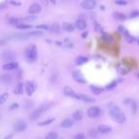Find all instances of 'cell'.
<instances>
[{
    "instance_id": "obj_20",
    "label": "cell",
    "mask_w": 139,
    "mask_h": 139,
    "mask_svg": "<svg viewBox=\"0 0 139 139\" xmlns=\"http://www.w3.org/2000/svg\"><path fill=\"white\" fill-rule=\"evenodd\" d=\"M88 57L86 56H78L75 59V64L76 65H83V64H85V63L88 62Z\"/></svg>"
},
{
    "instance_id": "obj_8",
    "label": "cell",
    "mask_w": 139,
    "mask_h": 139,
    "mask_svg": "<svg viewBox=\"0 0 139 139\" xmlns=\"http://www.w3.org/2000/svg\"><path fill=\"white\" fill-rule=\"evenodd\" d=\"M72 78L74 81H76L78 83H86V79L84 78V75L80 71H74L72 72Z\"/></svg>"
},
{
    "instance_id": "obj_15",
    "label": "cell",
    "mask_w": 139,
    "mask_h": 139,
    "mask_svg": "<svg viewBox=\"0 0 139 139\" xmlns=\"http://www.w3.org/2000/svg\"><path fill=\"white\" fill-rule=\"evenodd\" d=\"M74 26L78 30H84V29L87 28V23H86V21H84L82 19H78L74 22Z\"/></svg>"
},
{
    "instance_id": "obj_23",
    "label": "cell",
    "mask_w": 139,
    "mask_h": 139,
    "mask_svg": "<svg viewBox=\"0 0 139 139\" xmlns=\"http://www.w3.org/2000/svg\"><path fill=\"white\" fill-rule=\"evenodd\" d=\"M50 30L51 31H54V32H58L60 30V26L59 24H57V23H54V24H51L50 26Z\"/></svg>"
},
{
    "instance_id": "obj_3",
    "label": "cell",
    "mask_w": 139,
    "mask_h": 139,
    "mask_svg": "<svg viewBox=\"0 0 139 139\" xmlns=\"http://www.w3.org/2000/svg\"><path fill=\"white\" fill-rule=\"evenodd\" d=\"M51 106H52V103H46V104H44V105L41 106L39 109H37L36 111H34V112H31V114L30 115V118H31V120L36 119V118H38V117H39L40 115L44 112V111H47V110H49V109L51 108Z\"/></svg>"
},
{
    "instance_id": "obj_43",
    "label": "cell",
    "mask_w": 139,
    "mask_h": 139,
    "mask_svg": "<svg viewBox=\"0 0 139 139\" xmlns=\"http://www.w3.org/2000/svg\"><path fill=\"white\" fill-rule=\"evenodd\" d=\"M138 44H139V40H138Z\"/></svg>"
},
{
    "instance_id": "obj_12",
    "label": "cell",
    "mask_w": 139,
    "mask_h": 139,
    "mask_svg": "<svg viewBox=\"0 0 139 139\" xmlns=\"http://www.w3.org/2000/svg\"><path fill=\"white\" fill-rule=\"evenodd\" d=\"M119 31H121V34H123V35L126 37V39H127V41L128 42H134V37L131 36V34H130V32L128 31V30L127 29H125L124 27H122V26H120L119 27Z\"/></svg>"
},
{
    "instance_id": "obj_5",
    "label": "cell",
    "mask_w": 139,
    "mask_h": 139,
    "mask_svg": "<svg viewBox=\"0 0 139 139\" xmlns=\"http://www.w3.org/2000/svg\"><path fill=\"white\" fill-rule=\"evenodd\" d=\"M81 7L83 9H86V10H92L94 9V7L96 6V2L94 0H84L83 2H81Z\"/></svg>"
},
{
    "instance_id": "obj_25",
    "label": "cell",
    "mask_w": 139,
    "mask_h": 139,
    "mask_svg": "<svg viewBox=\"0 0 139 139\" xmlns=\"http://www.w3.org/2000/svg\"><path fill=\"white\" fill-rule=\"evenodd\" d=\"M114 16L118 20H125L126 19V15L125 14H121V12H114Z\"/></svg>"
},
{
    "instance_id": "obj_34",
    "label": "cell",
    "mask_w": 139,
    "mask_h": 139,
    "mask_svg": "<svg viewBox=\"0 0 139 139\" xmlns=\"http://www.w3.org/2000/svg\"><path fill=\"white\" fill-rule=\"evenodd\" d=\"M115 86H116V82H111L110 85H108L107 87H106V90H108V91H110V90H112V89H114Z\"/></svg>"
},
{
    "instance_id": "obj_4",
    "label": "cell",
    "mask_w": 139,
    "mask_h": 139,
    "mask_svg": "<svg viewBox=\"0 0 139 139\" xmlns=\"http://www.w3.org/2000/svg\"><path fill=\"white\" fill-rule=\"evenodd\" d=\"M87 114H88V116L91 117V118H96V117L99 116V114H100L99 107H96V106L91 107V108L88 110Z\"/></svg>"
},
{
    "instance_id": "obj_28",
    "label": "cell",
    "mask_w": 139,
    "mask_h": 139,
    "mask_svg": "<svg viewBox=\"0 0 139 139\" xmlns=\"http://www.w3.org/2000/svg\"><path fill=\"white\" fill-rule=\"evenodd\" d=\"M9 98V94L7 92H4L2 94V95L0 96V104H4L5 101Z\"/></svg>"
},
{
    "instance_id": "obj_6",
    "label": "cell",
    "mask_w": 139,
    "mask_h": 139,
    "mask_svg": "<svg viewBox=\"0 0 139 139\" xmlns=\"http://www.w3.org/2000/svg\"><path fill=\"white\" fill-rule=\"evenodd\" d=\"M14 57H15V54L11 51H5L2 54V59L5 62H10V61H14Z\"/></svg>"
},
{
    "instance_id": "obj_21",
    "label": "cell",
    "mask_w": 139,
    "mask_h": 139,
    "mask_svg": "<svg viewBox=\"0 0 139 139\" xmlns=\"http://www.w3.org/2000/svg\"><path fill=\"white\" fill-rule=\"evenodd\" d=\"M72 117H74V119L75 120V121H80V120H82L83 118V112L82 111H74V114H72Z\"/></svg>"
},
{
    "instance_id": "obj_18",
    "label": "cell",
    "mask_w": 139,
    "mask_h": 139,
    "mask_svg": "<svg viewBox=\"0 0 139 139\" xmlns=\"http://www.w3.org/2000/svg\"><path fill=\"white\" fill-rule=\"evenodd\" d=\"M72 125H74L72 121H71V119H69V118H67V119H65V120H63L62 122H61V124H60V126H61L62 128H65V129L71 128Z\"/></svg>"
},
{
    "instance_id": "obj_10",
    "label": "cell",
    "mask_w": 139,
    "mask_h": 139,
    "mask_svg": "<svg viewBox=\"0 0 139 139\" xmlns=\"http://www.w3.org/2000/svg\"><path fill=\"white\" fill-rule=\"evenodd\" d=\"M17 68H18V63L15 61H10V62H7L3 65L4 71H12V70H15Z\"/></svg>"
},
{
    "instance_id": "obj_1",
    "label": "cell",
    "mask_w": 139,
    "mask_h": 139,
    "mask_svg": "<svg viewBox=\"0 0 139 139\" xmlns=\"http://www.w3.org/2000/svg\"><path fill=\"white\" fill-rule=\"evenodd\" d=\"M109 114H110V116H111L114 121H116L117 123L122 124V123H124L126 121L125 114L120 111V109L118 108L117 106H112V107H111L110 111H109Z\"/></svg>"
},
{
    "instance_id": "obj_39",
    "label": "cell",
    "mask_w": 139,
    "mask_h": 139,
    "mask_svg": "<svg viewBox=\"0 0 139 139\" xmlns=\"http://www.w3.org/2000/svg\"><path fill=\"white\" fill-rule=\"evenodd\" d=\"M139 15V11H134V12H131V18H134V17H137Z\"/></svg>"
},
{
    "instance_id": "obj_27",
    "label": "cell",
    "mask_w": 139,
    "mask_h": 139,
    "mask_svg": "<svg viewBox=\"0 0 139 139\" xmlns=\"http://www.w3.org/2000/svg\"><path fill=\"white\" fill-rule=\"evenodd\" d=\"M8 22L11 24V25H17L19 23V20L16 17H10L8 20Z\"/></svg>"
},
{
    "instance_id": "obj_44",
    "label": "cell",
    "mask_w": 139,
    "mask_h": 139,
    "mask_svg": "<svg viewBox=\"0 0 139 139\" xmlns=\"http://www.w3.org/2000/svg\"><path fill=\"white\" fill-rule=\"evenodd\" d=\"M138 77H139V74H138Z\"/></svg>"
},
{
    "instance_id": "obj_42",
    "label": "cell",
    "mask_w": 139,
    "mask_h": 139,
    "mask_svg": "<svg viewBox=\"0 0 139 139\" xmlns=\"http://www.w3.org/2000/svg\"><path fill=\"white\" fill-rule=\"evenodd\" d=\"M12 137V135H8V136H6L5 139H8V138H11Z\"/></svg>"
},
{
    "instance_id": "obj_40",
    "label": "cell",
    "mask_w": 139,
    "mask_h": 139,
    "mask_svg": "<svg viewBox=\"0 0 139 139\" xmlns=\"http://www.w3.org/2000/svg\"><path fill=\"white\" fill-rule=\"evenodd\" d=\"M74 138L75 139H84L85 138V135H84V134H76V135H74Z\"/></svg>"
},
{
    "instance_id": "obj_41",
    "label": "cell",
    "mask_w": 139,
    "mask_h": 139,
    "mask_svg": "<svg viewBox=\"0 0 139 139\" xmlns=\"http://www.w3.org/2000/svg\"><path fill=\"white\" fill-rule=\"evenodd\" d=\"M50 1H51V2L52 3V4H56V1H57V0H50Z\"/></svg>"
},
{
    "instance_id": "obj_24",
    "label": "cell",
    "mask_w": 139,
    "mask_h": 139,
    "mask_svg": "<svg viewBox=\"0 0 139 139\" xmlns=\"http://www.w3.org/2000/svg\"><path fill=\"white\" fill-rule=\"evenodd\" d=\"M11 81V76L10 74H3L2 75V82L8 84Z\"/></svg>"
},
{
    "instance_id": "obj_30",
    "label": "cell",
    "mask_w": 139,
    "mask_h": 139,
    "mask_svg": "<svg viewBox=\"0 0 139 139\" xmlns=\"http://www.w3.org/2000/svg\"><path fill=\"white\" fill-rule=\"evenodd\" d=\"M57 137H58V135H57V134H55V133H49V134L46 135V138L47 139H56Z\"/></svg>"
},
{
    "instance_id": "obj_22",
    "label": "cell",
    "mask_w": 139,
    "mask_h": 139,
    "mask_svg": "<svg viewBox=\"0 0 139 139\" xmlns=\"http://www.w3.org/2000/svg\"><path fill=\"white\" fill-rule=\"evenodd\" d=\"M91 90L94 94H101L104 91V89L103 88H100V87H97V86L94 85L91 86Z\"/></svg>"
},
{
    "instance_id": "obj_36",
    "label": "cell",
    "mask_w": 139,
    "mask_h": 139,
    "mask_svg": "<svg viewBox=\"0 0 139 139\" xmlns=\"http://www.w3.org/2000/svg\"><path fill=\"white\" fill-rule=\"evenodd\" d=\"M116 5H127V1H124V0H116V1H114Z\"/></svg>"
},
{
    "instance_id": "obj_11",
    "label": "cell",
    "mask_w": 139,
    "mask_h": 139,
    "mask_svg": "<svg viewBox=\"0 0 139 139\" xmlns=\"http://www.w3.org/2000/svg\"><path fill=\"white\" fill-rule=\"evenodd\" d=\"M25 90L28 95H31L34 94V91H35V84L31 81H28L25 85Z\"/></svg>"
},
{
    "instance_id": "obj_37",
    "label": "cell",
    "mask_w": 139,
    "mask_h": 139,
    "mask_svg": "<svg viewBox=\"0 0 139 139\" xmlns=\"http://www.w3.org/2000/svg\"><path fill=\"white\" fill-rule=\"evenodd\" d=\"M36 19V17L34 16V15H31V16H26L24 17V20H27V21H34Z\"/></svg>"
},
{
    "instance_id": "obj_32",
    "label": "cell",
    "mask_w": 139,
    "mask_h": 139,
    "mask_svg": "<svg viewBox=\"0 0 139 139\" xmlns=\"http://www.w3.org/2000/svg\"><path fill=\"white\" fill-rule=\"evenodd\" d=\"M29 36H41L42 35V32L40 31H31V32H29Z\"/></svg>"
},
{
    "instance_id": "obj_35",
    "label": "cell",
    "mask_w": 139,
    "mask_h": 139,
    "mask_svg": "<svg viewBox=\"0 0 139 139\" xmlns=\"http://www.w3.org/2000/svg\"><path fill=\"white\" fill-rule=\"evenodd\" d=\"M103 38L105 41H108V42H111V40H112L111 36H110L109 34H103Z\"/></svg>"
},
{
    "instance_id": "obj_2",
    "label": "cell",
    "mask_w": 139,
    "mask_h": 139,
    "mask_svg": "<svg viewBox=\"0 0 139 139\" xmlns=\"http://www.w3.org/2000/svg\"><path fill=\"white\" fill-rule=\"evenodd\" d=\"M25 55L26 58L29 62H34L37 58V49L35 45H31L29 46L28 48L26 49L25 51Z\"/></svg>"
},
{
    "instance_id": "obj_17",
    "label": "cell",
    "mask_w": 139,
    "mask_h": 139,
    "mask_svg": "<svg viewBox=\"0 0 139 139\" xmlns=\"http://www.w3.org/2000/svg\"><path fill=\"white\" fill-rule=\"evenodd\" d=\"M23 91H24V85H23V83H18L16 84L15 86V88L14 90V92L16 95H20V94H23Z\"/></svg>"
},
{
    "instance_id": "obj_13",
    "label": "cell",
    "mask_w": 139,
    "mask_h": 139,
    "mask_svg": "<svg viewBox=\"0 0 139 139\" xmlns=\"http://www.w3.org/2000/svg\"><path fill=\"white\" fill-rule=\"evenodd\" d=\"M74 98L81 100V101H84V102H86V103H92L94 101V98H91V97L87 96V95H84V94H75Z\"/></svg>"
},
{
    "instance_id": "obj_38",
    "label": "cell",
    "mask_w": 139,
    "mask_h": 139,
    "mask_svg": "<svg viewBox=\"0 0 139 139\" xmlns=\"http://www.w3.org/2000/svg\"><path fill=\"white\" fill-rule=\"evenodd\" d=\"M18 107H19V105H18L17 103H14V104H11V105L10 109H11V110H15V109H18Z\"/></svg>"
},
{
    "instance_id": "obj_29",
    "label": "cell",
    "mask_w": 139,
    "mask_h": 139,
    "mask_svg": "<svg viewBox=\"0 0 139 139\" xmlns=\"http://www.w3.org/2000/svg\"><path fill=\"white\" fill-rule=\"evenodd\" d=\"M54 121V118H51V119H48V120H45V121H43V122H40L38 125L39 126H47L49 124H51Z\"/></svg>"
},
{
    "instance_id": "obj_33",
    "label": "cell",
    "mask_w": 139,
    "mask_h": 139,
    "mask_svg": "<svg viewBox=\"0 0 139 139\" xmlns=\"http://www.w3.org/2000/svg\"><path fill=\"white\" fill-rule=\"evenodd\" d=\"M37 29H42V30H50V26L46 25V24H41V25H38L36 27Z\"/></svg>"
},
{
    "instance_id": "obj_14",
    "label": "cell",
    "mask_w": 139,
    "mask_h": 139,
    "mask_svg": "<svg viewBox=\"0 0 139 139\" xmlns=\"http://www.w3.org/2000/svg\"><path fill=\"white\" fill-rule=\"evenodd\" d=\"M97 131H99V134H109L110 131H111V128L110 126H107V125H100L97 127Z\"/></svg>"
},
{
    "instance_id": "obj_31",
    "label": "cell",
    "mask_w": 139,
    "mask_h": 139,
    "mask_svg": "<svg viewBox=\"0 0 139 139\" xmlns=\"http://www.w3.org/2000/svg\"><path fill=\"white\" fill-rule=\"evenodd\" d=\"M98 134H99V131H97V129H96V131H95V130H91V131H89V136L94 137V136H96Z\"/></svg>"
},
{
    "instance_id": "obj_9",
    "label": "cell",
    "mask_w": 139,
    "mask_h": 139,
    "mask_svg": "<svg viewBox=\"0 0 139 139\" xmlns=\"http://www.w3.org/2000/svg\"><path fill=\"white\" fill-rule=\"evenodd\" d=\"M41 10H42V7L38 4V3H34V4H31L30 7H29L28 11L31 14H38V12H40L41 11Z\"/></svg>"
},
{
    "instance_id": "obj_16",
    "label": "cell",
    "mask_w": 139,
    "mask_h": 139,
    "mask_svg": "<svg viewBox=\"0 0 139 139\" xmlns=\"http://www.w3.org/2000/svg\"><path fill=\"white\" fill-rule=\"evenodd\" d=\"M74 27L75 26L74 24H71V23H69V22H65L62 24V29L64 30L65 31H68V32H71L74 30Z\"/></svg>"
},
{
    "instance_id": "obj_26",
    "label": "cell",
    "mask_w": 139,
    "mask_h": 139,
    "mask_svg": "<svg viewBox=\"0 0 139 139\" xmlns=\"http://www.w3.org/2000/svg\"><path fill=\"white\" fill-rule=\"evenodd\" d=\"M16 28L19 29V30H27V29L31 28V25H27V24H20L18 23L16 25Z\"/></svg>"
},
{
    "instance_id": "obj_19",
    "label": "cell",
    "mask_w": 139,
    "mask_h": 139,
    "mask_svg": "<svg viewBox=\"0 0 139 139\" xmlns=\"http://www.w3.org/2000/svg\"><path fill=\"white\" fill-rule=\"evenodd\" d=\"M63 91H64V94L67 95V96L74 97V95H75V92L74 91V90L71 88H70V87H65L64 90H63Z\"/></svg>"
},
{
    "instance_id": "obj_7",
    "label": "cell",
    "mask_w": 139,
    "mask_h": 139,
    "mask_svg": "<svg viewBox=\"0 0 139 139\" xmlns=\"http://www.w3.org/2000/svg\"><path fill=\"white\" fill-rule=\"evenodd\" d=\"M26 129H27V123L25 121H17L14 126V131H17V133H21L25 131Z\"/></svg>"
}]
</instances>
